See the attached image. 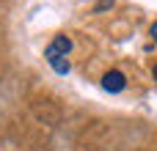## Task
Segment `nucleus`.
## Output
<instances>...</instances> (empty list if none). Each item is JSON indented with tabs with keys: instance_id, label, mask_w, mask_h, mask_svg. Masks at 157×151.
Wrapping results in <instances>:
<instances>
[{
	"instance_id": "1",
	"label": "nucleus",
	"mask_w": 157,
	"mask_h": 151,
	"mask_svg": "<svg viewBox=\"0 0 157 151\" xmlns=\"http://www.w3.org/2000/svg\"><path fill=\"white\" fill-rule=\"evenodd\" d=\"M69 52H72V39L69 36H55L50 44H47V50H44V58H47V63L58 72V74H69Z\"/></svg>"
},
{
	"instance_id": "2",
	"label": "nucleus",
	"mask_w": 157,
	"mask_h": 151,
	"mask_svg": "<svg viewBox=\"0 0 157 151\" xmlns=\"http://www.w3.org/2000/svg\"><path fill=\"white\" fill-rule=\"evenodd\" d=\"M102 88H105L108 94H121V91L127 88V77H124L119 69H110V72H105V77H102Z\"/></svg>"
},
{
	"instance_id": "3",
	"label": "nucleus",
	"mask_w": 157,
	"mask_h": 151,
	"mask_svg": "<svg viewBox=\"0 0 157 151\" xmlns=\"http://www.w3.org/2000/svg\"><path fill=\"white\" fill-rule=\"evenodd\" d=\"M152 39H155V44H157V22L152 25Z\"/></svg>"
},
{
	"instance_id": "4",
	"label": "nucleus",
	"mask_w": 157,
	"mask_h": 151,
	"mask_svg": "<svg viewBox=\"0 0 157 151\" xmlns=\"http://www.w3.org/2000/svg\"><path fill=\"white\" fill-rule=\"evenodd\" d=\"M152 77H155V83H157V66H155V69H152Z\"/></svg>"
}]
</instances>
